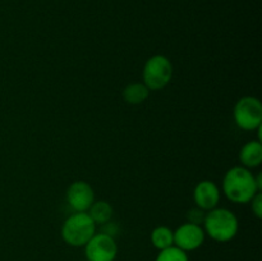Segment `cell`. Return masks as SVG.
I'll list each match as a JSON object with an SVG mask.
<instances>
[{"instance_id":"1","label":"cell","mask_w":262,"mask_h":261,"mask_svg":"<svg viewBox=\"0 0 262 261\" xmlns=\"http://www.w3.org/2000/svg\"><path fill=\"white\" fill-rule=\"evenodd\" d=\"M260 189L256 177L245 166L229 169L223 179V191L225 196L235 204H247Z\"/></svg>"},{"instance_id":"2","label":"cell","mask_w":262,"mask_h":261,"mask_svg":"<svg viewBox=\"0 0 262 261\" xmlns=\"http://www.w3.org/2000/svg\"><path fill=\"white\" fill-rule=\"evenodd\" d=\"M239 223L237 216L228 209H212L205 214L204 230L205 234L211 237L216 242H228L237 235Z\"/></svg>"},{"instance_id":"3","label":"cell","mask_w":262,"mask_h":261,"mask_svg":"<svg viewBox=\"0 0 262 261\" xmlns=\"http://www.w3.org/2000/svg\"><path fill=\"white\" fill-rule=\"evenodd\" d=\"M95 233L96 224L87 212H74L61 227V237L64 242L73 247H84Z\"/></svg>"},{"instance_id":"4","label":"cell","mask_w":262,"mask_h":261,"mask_svg":"<svg viewBox=\"0 0 262 261\" xmlns=\"http://www.w3.org/2000/svg\"><path fill=\"white\" fill-rule=\"evenodd\" d=\"M143 83L148 90L164 89L173 77V64L166 56L154 55L143 67Z\"/></svg>"},{"instance_id":"5","label":"cell","mask_w":262,"mask_h":261,"mask_svg":"<svg viewBox=\"0 0 262 261\" xmlns=\"http://www.w3.org/2000/svg\"><path fill=\"white\" fill-rule=\"evenodd\" d=\"M234 120L245 130L260 129L262 123V104L255 96H245L234 106Z\"/></svg>"},{"instance_id":"6","label":"cell","mask_w":262,"mask_h":261,"mask_svg":"<svg viewBox=\"0 0 262 261\" xmlns=\"http://www.w3.org/2000/svg\"><path fill=\"white\" fill-rule=\"evenodd\" d=\"M118 253L115 238L106 233H95L84 245L86 261H114Z\"/></svg>"},{"instance_id":"7","label":"cell","mask_w":262,"mask_h":261,"mask_svg":"<svg viewBox=\"0 0 262 261\" xmlns=\"http://www.w3.org/2000/svg\"><path fill=\"white\" fill-rule=\"evenodd\" d=\"M205 230L201 225L194 223H186L177 228L174 232V246L183 250L184 252L194 251L201 247L205 241Z\"/></svg>"},{"instance_id":"8","label":"cell","mask_w":262,"mask_h":261,"mask_svg":"<svg viewBox=\"0 0 262 261\" xmlns=\"http://www.w3.org/2000/svg\"><path fill=\"white\" fill-rule=\"evenodd\" d=\"M67 201L76 212H86L95 201L94 189L84 181L73 182L67 191Z\"/></svg>"},{"instance_id":"9","label":"cell","mask_w":262,"mask_h":261,"mask_svg":"<svg viewBox=\"0 0 262 261\" xmlns=\"http://www.w3.org/2000/svg\"><path fill=\"white\" fill-rule=\"evenodd\" d=\"M193 200L197 207L204 211L215 209L220 200V189L214 182L202 181L194 187Z\"/></svg>"},{"instance_id":"10","label":"cell","mask_w":262,"mask_h":261,"mask_svg":"<svg viewBox=\"0 0 262 261\" xmlns=\"http://www.w3.org/2000/svg\"><path fill=\"white\" fill-rule=\"evenodd\" d=\"M241 163L245 168H256L262 163V145L260 141H250L239 153Z\"/></svg>"},{"instance_id":"11","label":"cell","mask_w":262,"mask_h":261,"mask_svg":"<svg viewBox=\"0 0 262 261\" xmlns=\"http://www.w3.org/2000/svg\"><path fill=\"white\" fill-rule=\"evenodd\" d=\"M151 243L159 251L174 246V232L165 225L156 227L151 233Z\"/></svg>"},{"instance_id":"12","label":"cell","mask_w":262,"mask_h":261,"mask_svg":"<svg viewBox=\"0 0 262 261\" xmlns=\"http://www.w3.org/2000/svg\"><path fill=\"white\" fill-rule=\"evenodd\" d=\"M87 214L91 216V219L94 220L96 225L105 224V223H109L110 219H112L113 207L106 201H94L91 206H90Z\"/></svg>"},{"instance_id":"13","label":"cell","mask_w":262,"mask_h":261,"mask_svg":"<svg viewBox=\"0 0 262 261\" xmlns=\"http://www.w3.org/2000/svg\"><path fill=\"white\" fill-rule=\"evenodd\" d=\"M150 95V90L145 86V83H130L123 91V97L125 102L132 105L142 104Z\"/></svg>"},{"instance_id":"14","label":"cell","mask_w":262,"mask_h":261,"mask_svg":"<svg viewBox=\"0 0 262 261\" xmlns=\"http://www.w3.org/2000/svg\"><path fill=\"white\" fill-rule=\"evenodd\" d=\"M155 261H189V258L187 252H184L183 250L177 246H170L165 250H161L156 256Z\"/></svg>"},{"instance_id":"15","label":"cell","mask_w":262,"mask_h":261,"mask_svg":"<svg viewBox=\"0 0 262 261\" xmlns=\"http://www.w3.org/2000/svg\"><path fill=\"white\" fill-rule=\"evenodd\" d=\"M250 202H252V211L253 214L257 217H262V193L261 192H257L255 194L252 200Z\"/></svg>"}]
</instances>
